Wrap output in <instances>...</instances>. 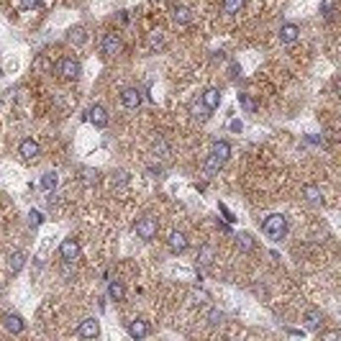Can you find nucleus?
<instances>
[{
  "label": "nucleus",
  "instance_id": "1",
  "mask_svg": "<svg viewBox=\"0 0 341 341\" xmlns=\"http://www.w3.org/2000/svg\"><path fill=\"white\" fill-rule=\"evenodd\" d=\"M262 231L267 239H272V241H280V239H285V233H287V218L283 213H272V216H267L262 221Z\"/></svg>",
  "mask_w": 341,
  "mask_h": 341
},
{
  "label": "nucleus",
  "instance_id": "2",
  "mask_svg": "<svg viewBox=\"0 0 341 341\" xmlns=\"http://www.w3.org/2000/svg\"><path fill=\"white\" fill-rule=\"evenodd\" d=\"M133 228H136V236H139V239H144V241H152L154 239V236H157V221L154 218H149V216H144V218H139L136 221V226H133Z\"/></svg>",
  "mask_w": 341,
  "mask_h": 341
},
{
  "label": "nucleus",
  "instance_id": "3",
  "mask_svg": "<svg viewBox=\"0 0 341 341\" xmlns=\"http://www.w3.org/2000/svg\"><path fill=\"white\" fill-rule=\"evenodd\" d=\"M80 72H82V67H80V62L75 57H64L62 62H59V75H62L64 80H77Z\"/></svg>",
  "mask_w": 341,
  "mask_h": 341
},
{
  "label": "nucleus",
  "instance_id": "4",
  "mask_svg": "<svg viewBox=\"0 0 341 341\" xmlns=\"http://www.w3.org/2000/svg\"><path fill=\"white\" fill-rule=\"evenodd\" d=\"M59 254H62L64 262H75L80 257V241L75 239V236H69V239L62 241V246H59Z\"/></svg>",
  "mask_w": 341,
  "mask_h": 341
},
{
  "label": "nucleus",
  "instance_id": "5",
  "mask_svg": "<svg viewBox=\"0 0 341 341\" xmlns=\"http://www.w3.org/2000/svg\"><path fill=\"white\" fill-rule=\"evenodd\" d=\"M100 47H103V54H106V57H115L118 52H121V36H118L115 31H111V34L103 36Z\"/></svg>",
  "mask_w": 341,
  "mask_h": 341
},
{
  "label": "nucleus",
  "instance_id": "6",
  "mask_svg": "<svg viewBox=\"0 0 341 341\" xmlns=\"http://www.w3.org/2000/svg\"><path fill=\"white\" fill-rule=\"evenodd\" d=\"M121 103H123V108L136 111L141 106V93L136 90V87H126V90L121 93Z\"/></svg>",
  "mask_w": 341,
  "mask_h": 341
},
{
  "label": "nucleus",
  "instance_id": "7",
  "mask_svg": "<svg viewBox=\"0 0 341 341\" xmlns=\"http://www.w3.org/2000/svg\"><path fill=\"white\" fill-rule=\"evenodd\" d=\"M98 334H100V326H98L95 318H85V321L77 326V336H80V339H95Z\"/></svg>",
  "mask_w": 341,
  "mask_h": 341
},
{
  "label": "nucleus",
  "instance_id": "8",
  "mask_svg": "<svg viewBox=\"0 0 341 341\" xmlns=\"http://www.w3.org/2000/svg\"><path fill=\"white\" fill-rule=\"evenodd\" d=\"M167 244H170V251H174V254H182V251L187 249V236H185L182 231H172L170 239H167Z\"/></svg>",
  "mask_w": 341,
  "mask_h": 341
},
{
  "label": "nucleus",
  "instance_id": "9",
  "mask_svg": "<svg viewBox=\"0 0 341 341\" xmlns=\"http://www.w3.org/2000/svg\"><path fill=\"white\" fill-rule=\"evenodd\" d=\"M39 152H41V149H39V144H36L34 139H23V141H21V146H18V154H21L26 162L36 159V157H39Z\"/></svg>",
  "mask_w": 341,
  "mask_h": 341
},
{
  "label": "nucleus",
  "instance_id": "10",
  "mask_svg": "<svg viewBox=\"0 0 341 341\" xmlns=\"http://www.w3.org/2000/svg\"><path fill=\"white\" fill-rule=\"evenodd\" d=\"M200 103H203L208 111H216L218 103H221V90H218V87H208V90L200 95Z\"/></svg>",
  "mask_w": 341,
  "mask_h": 341
},
{
  "label": "nucleus",
  "instance_id": "11",
  "mask_svg": "<svg viewBox=\"0 0 341 341\" xmlns=\"http://www.w3.org/2000/svg\"><path fill=\"white\" fill-rule=\"evenodd\" d=\"M300 36V28L295 26V23H285V26H280V41L283 44H295Z\"/></svg>",
  "mask_w": 341,
  "mask_h": 341
},
{
  "label": "nucleus",
  "instance_id": "12",
  "mask_svg": "<svg viewBox=\"0 0 341 341\" xmlns=\"http://www.w3.org/2000/svg\"><path fill=\"white\" fill-rule=\"evenodd\" d=\"M87 115H90V121L98 126V128H106L108 126V111L103 106H93L90 111H87Z\"/></svg>",
  "mask_w": 341,
  "mask_h": 341
},
{
  "label": "nucleus",
  "instance_id": "13",
  "mask_svg": "<svg viewBox=\"0 0 341 341\" xmlns=\"http://www.w3.org/2000/svg\"><path fill=\"white\" fill-rule=\"evenodd\" d=\"M128 336L131 339H144V336H149V323L136 318V321H131L128 323Z\"/></svg>",
  "mask_w": 341,
  "mask_h": 341
},
{
  "label": "nucleus",
  "instance_id": "14",
  "mask_svg": "<svg viewBox=\"0 0 341 341\" xmlns=\"http://www.w3.org/2000/svg\"><path fill=\"white\" fill-rule=\"evenodd\" d=\"M3 326H5V331H10V334H21L23 331V318L18 313H5L3 316Z\"/></svg>",
  "mask_w": 341,
  "mask_h": 341
},
{
  "label": "nucleus",
  "instance_id": "15",
  "mask_svg": "<svg viewBox=\"0 0 341 341\" xmlns=\"http://www.w3.org/2000/svg\"><path fill=\"white\" fill-rule=\"evenodd\" d=\"M303 321H305V326H308L310 331H316V329H321V326H323V313H321V310H316V308H310V310H305Z\"/></svg>",
  "mask_w": 341,
  "mask_h": 341
},
{
  "label": "nucleus",
  "instance_id": "16",
  "mask_svg": "<svg viewBox=\"0 0 341 341\" xmlns=\"http://www.w3.org/2000/svg\"><path fill=\"white\" fill-rule=\"evenodd\" d=\"M213 259H216V249H213L211 244H203V246L198 249V264H200V267H211Z\"/></svg>",
  "mask_w": 341,
  "mask_h": 341
},
{
  "label": "nucleus",
  "instance_id": "17",
  "mask_svg": "<svg viewBox=\"0 0 341 341\" xmlns=\"http://www.w3.org/2000/svg\"><path fill=\"white\" fill-rule=\"evenodd\" d=\"M23 264H26V254H23V251H13V254L8 257V270L13 275H18L23 270Z\"/></svg>",
  "mask_w": 341,
  "mask_h": 341
},
{
  "label": "nucleus",
  "instance_id": "18",
  "mask_svg": "<svg viewBox=\"0 0 341 341\" xmlns=\"http://www.w3.org/2000/svg\"><path fill=\"white\" fill-rule=\"evenodd\" d=\"M108 298H111V300H123V298H126V287H123V283L113 280V283L108 285Z\"/></svg>",
  "mask_w": 341,
  "mask_h": 341
},
{
  "label": "nucleus",
  "instance_id": "19",
  "mask_svg": "<svg viewBox=\"0 0 341 341\" xmlns=\"http://www.w3.org/2000/svg\"><path fill=\"white\" fill-rule=\"evenodd\" d=\"M211 154H213V157H218L221 162H226V159L231 157V146H228L226 141H216V144H213V152H211Z\"/></svg>",
  "mask_w": 341,
  "mask_h": 341
},
{
  "label": "nucleus",
  "instance_id": "20",
  "mask_svg": "<svg viewBox=\"0 0 341 341\" xmlns=\"http://www.w3.org/2000/svg\"><path fill=\"white\" fill-rule=\"evenodd\" d=\"M236 246H239L241 251H251V249H254V239H251V233H246V231L236 233Z\"/></svg>",
  "mask_w": 341,
  "mask_h": 341
},
{
  "label": "nucleus",
  "instance_id": "21",
  "mask_svg": "<svg viewBox=\"0 0 341 341\" xmlns=\"http://www.w3.org/2000/svg\"><path fill=\"white\" fill-rule=\"evenodd\" d=\"M190 21H192V13H190V8H185V5L174 8V23H177V26H187Z\"/></svg>",
  "mask_w": 341,
  "mask_h": 341
},
{
  "label": "nucleus",
  "instance_id": "22",
  "mask_svg": "<svg viewBox=\"0 0 341 341\" xmlns=\"http://www.w3.org/2000/svg\"><path fill=\"white\" fill-rule=\"evenodd\" d=\"M57 185H59V177H57V172H47V174L41 177V187L47 190V192H49V190H54Z\"/></svg>",
  "mask_w": 341,
  "mask_h": 341
},
{
  "label": "nucleus",
  "instance_id": "23",
  "mask_svg": "<svg viewBox=\"0 0 341 341\" xmlns=\"http://www.w3.org/2000/svg\"><path fill=\"white\" fill-rule=\"evenodd\" d=\"M154 154H157L159 159H170V146H167L165 139H157V141H154Z\"/></svg>",
  "mask_w": 341,
  "mask_h": 341
},
{
  "label": "nucleus",
  "instance_id": "24",
  "mask_svg": "<svg viewBox=\"0 0 341 341\" xmlns=\"http://www.w3.org/2000/svg\"><path fill=\"white\" fill-rule=\"evenodd\" d=\"M149 47H152V49H165V47H167L165 34H162V31H154V34L149 36Z\"/></svg>",
  "mask_w": 341,
  "mask_h": 341
},
{
  "label": "nucleus",
  "instance_id": "25",
  "mask_svg": "<svg viewBox=\"0 0 341 341\" xmlns=\"http://www.w3.org/2000/svg\"><path fill=\"white\" fill-rule=\"evenodd\" d=\"M303 195H305L310 203H321V190L313 187V185H305V187H303Z\"/></svg>",
  "mask_w": 341,
  "mask_h": 341
},
{
  "label": "nucleus",
  "instance_id": "26",
  "mask_svg": "<svg viewBox=\"0 0 341 341\" xmlns=\"http://www.w3.org/2000/svg\"><path fill=\"white\" fill-rule=\"evenodd\" d=\"M80 174H82V182L85 185H95L98 182V170H93V167H85Z\"/></svg>",
  "mask_w": 341,
  "mask_h": 341
},
{
  "label": "nucleus",
  "instance_id": "27",
  "mask_svg": "<svg viewBox=\"0 0 341 341\" xmlns=\"http://www.w3.org/2000/svg\"><path fill=\"white\" fill-rule=\"evenodd\" d=\"M244 3L246 0H224V10L226 13H239L244 8Z\"/></svg>",
  "mask_w": 341,
  "mask_h": 341
},
{
  "label": "nucleus",
  "instance_id": "28",
  "mask_svg": "<svg viewBox=\"0 0 341 341\" xmlns=\"http://www.w3.org/2000/svg\"><path fill=\"white\" fill-rule=\"evenodd\" d=\"M190 111L195 113V118H200V121H205V118H208V113H211L208 108L203 106V103H200V106H198V103H192V106H190Z\"/></svg>",
  "mask_w": 341,
  "mask_h": 341
},
{
  "label": "nucleus",
  "instance_id": "29",
  "mask_svg": "<svg viewBox=\"0 0 341 341\" xmlns=\"http://www.w3.org/2000/svg\"><path fill=\"white\" fill-rule=\"evenodd\" d=\"M221 167H224V162H221L218 157H213V154L208 157V162H205V170H208L211 174H213V172H218Z\"/></svg>",
  "mask_w": 341,
  "mask_h": 341
},
{
  "label": "nucleus",
  "instance_id": "30",
  "mask_svg": "<svg viewBox=\"0 0 341 341\" xmlns=\"http://www.w3.org/2000/svg\"><path fill=\"white\" fill-rule=\"evenodd\" d=\"M72 44H80V41H85V28L82 26H77V28H72L69 31V36H67Z\"/></svg>",
  "mask_w": 341,
  "mask_h": 341
},
{
  "label": "nucleus",
  "instance_id": "31",
  "mask_svg": "<svg viewBox=\"0 0 341 341\" xmlns=\"http://www.w3.org/2000/svg\"><path fill=\"white\" fill-rule=\"evenodd\" d=\"M28 221H31V226H34V228H39V226L44 224V216H41L39 211H31V213H28Z\"/></svg>",
  "mask_w": 341,
  "mask_h": 341
},
{
  "label": "nucleus",
  "instance_id": "32",
  "mask_svg": "<svg viewBox=\"0 0 341 341\" xmlns=\"http://www.w3.org/2000/svg\"><path fill=\"white\" fill-rule=\"evenodd\" d=\"M221 321H224V313H221V310H211V313H208V323H211V326H216V323H221Z\"/></svg>",
  "mask_w": 341,
  "mask_h": 341
},
{
  "label": "nucleus",
  "instance_id": "33",
  "mask_svg": "<svg viewBox=\"0 0 341 341\" xmlns=\"http://www.w3.org/2000/svg\"><path fill=\"white\" fill-rule=\"evenodd\" d=\"M239 103L246 108V111H254V103H251V98L249 95H239Z\"/></svg>",
  "mask_w": 341,
  "mask_h": 341
},
{
  "label": "nucleus",
  "instance_id": "34",
  "mask_svg": "<svg viewBox=\"0 0 341 341\" xmlns=\"http://www.w3.org/2000/svg\"><path fill=\"white\" fill-rule=\"evenodd\" d=\"M228 128H231V131H233V133H241V131H244V123H241V121H239V118H233V121H231V123H228Z\"/></svg>",
  "mask_w": 341,
  "mask_h": 341
},
{
  "label": "nucleus",
  "instance_id": "35",
  "mask_svg": "<svg viewBox=\"0 0 341 341\" xmlns=\"http://www.w3.org/2000/svg\"><path fill=\"white\" fill-rule=\"evenodd\" d=\"M39 3H41V0H21V5H23V8H36Z\"/></svg>",
  "mask_w": 341,
  "mask_h": 341
},
{
  "label": "nucleus",
  "instance_id": "36",
  "mask_svg": "<svg viewBox=\"0 0 341 341\" xmlns=\"http://www.w3.org/2000/svg\"><path fill=\"white\" fill-rule=\"evenodd\" d=\"M218 208H221V213H224V216H226V221H236V218L231 216V211L226 208V205H218Z\"/></svg>",
  "mask_w": 341,
  "mask_h": 341
}]
</instances>
